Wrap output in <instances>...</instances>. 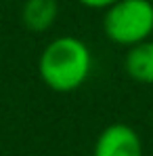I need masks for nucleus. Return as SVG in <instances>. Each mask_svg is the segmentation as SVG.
Here are the masks:
<instances>
[{
    "label": "nucleus",
    "mask_w": 153,
    "mask_h": 156,
    "mask_svg": "<svg viewBox=\"0 0 153 156\" xmlns=\"http://www.w3.org/2000/svg\"><path fill=\"white\" fill-rule=\"evenodd\" d=\"M92 156H143V139L130 125L113 122L99 133Z\"/></svg>",
    "instance_id": "3"
},
{
    "label": "nucleus",
    "mask_w": 153,
    "mask_h": 156,
    "mask_svg": "<svg viewBox=\"0 0 153 156\" xmlns=\"http://www.w3.org/2000/svg\"><path fill=\"white\" fill-rule=\"evenodd\" d=\"M115 2H120V0H80V4H84L86 9H97V11H107Z\"/></svg>",
    "instance_id": "6"
},
{
    "label": "nucleus",
    "mask_w": 153,
    "mask_h": 156,
    "mask_svg": "<svg viewBox=\"0 0 153 156\" xmlns=\"http://www.w3.org/2000/svg\"><path fill=\"white\" fill-rule=\"evenodd\" d=\"M92 72V53L76 36H57L42 49L38 59L40 80L55 93L78 91Z\"/></svg>",
    "instance_id": "1"
},
{
    "label": "nucleus",
    "mask_w": 153,
    "mask_h": 156,
    "mask_svg": "<svg viewBox=\"0 0 153 156\" xmlns=\"http://www.w3.org/2000/svg\"><path fill=\"white\" fill-rule=\"evenodd\" d=\"M103 34L118 47H136L153 36L151 0H120L103 15Z\"/></svg>",
    "instance_id": "2"
},
{
    "label": "nucleus",
    "mask_w": 153,
    "mask_h": 156,
    "mask_svg": "<svg viewBox=\"0 0 153 156\" xmlns=\"http://www.w3.org/2000/svg\"><path fill=\"white\" fill-rule=\"evenodd\" d=\"M124 72L134 82L153 87V40L128 49L124 55Z\"/></svg>",
    "instance_id": "4"
},
{
    "label": "nucleus",
    "mask_w": 153,
    "mask_h": 156,
    "mask_svg": "<svg viewBox=\"0 0 153 156\" xmlns=\"http://www.w3.org/2000/svg\"><path fill=\"white\" fill-rule=\"evenodd\" d=\"M59 2L57 0H25L21 9V21L29 32H46L57 21Z\"/></svg>",
    "instance_id": "5"
}]
</instances>
